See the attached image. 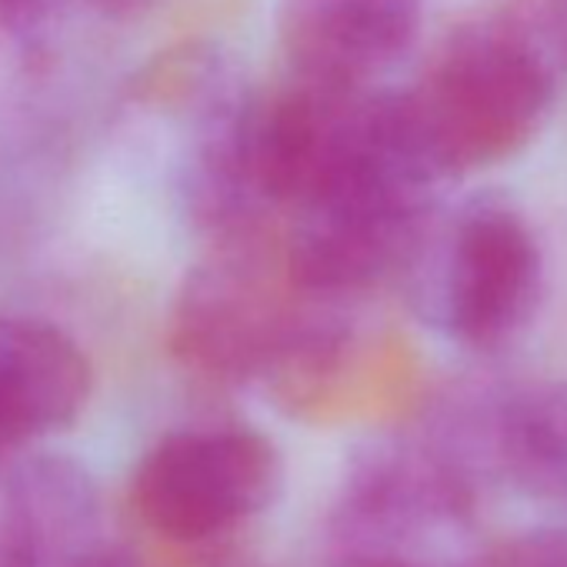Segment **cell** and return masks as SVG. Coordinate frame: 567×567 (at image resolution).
Returning a JSON list of instances; mask_svg holds the SVG:
<instances>
[{"mask_svg": "<svg viewBox=\"0 0 567 567\" xmlns=\"http://www.w3.org/2000/svg\"><path fill=\"white\" fill-rule=\"evenodd\" d=\"M550 64L530 31L494 18L457 31L401 94L398 114L431 181L517 154L550 111Z\"/></svg>", "mask_w": 567, "mask_h": 567, "instance_id": "6da1fadb", "label": "cell"}, {"mask_svg": "<svg viewBox=\"0 0 567 567\" xmlns=\"http://www.w3.org/2000/svg\"><path fill=\"white\" fill-rule=\"evenodd\" d=\"M318 305L291 277L280 234L214 240L174 295L167 351L194 381L264 384Z\"/></svg>", "mask_w": 567, "mask_h": 567, "instance_id": "7a4b0ae2", "label": "cell"}, {"mask_svg": "<svg viewBox=\"0 0 567 567\" xmlns=\"http://www.w3.org/2000/svg\"><path fill=\"white\" fill-rule=\"evenodd\" d=\"M427 321L471 351L507 344L534 315L540 250L504 204H474L444 230L431 220L401 274Z\"/></svg>", "mask_w": 567, "mask_h": 567, "instance_id": "3957f363", "label": "cell"}, {"mask_svg": "<svg viewBox=\"0 0 567 567\" xmlns=\"http://www.w3.org/2000/svg\"><path fill=\"white\" fill-rule=\"evenodd\" d=\"M471 487L431 447H381L351 474L328 527L324 567H471Z\"/></svg>", "mask_w": 567, "mask_h": 567, "instance_id": "277c9868", "label": "cell"}, {"mask_svg": "<svg viewBox=\"0 0 567 567\" xmlns=\"http://www.w3.org/2000/svg\"><path fill=\"white\" fill-rule=\"evenodd\" d=\"M270 437L244 424H204L161 437L131 474V511L174 547H214L257 520L280 494Z\"/></svg>", "mask_w": 567, "mask_h": 567, "instance_id": "5b68a950", "label": "cell"}, {"mask_svg": "<svg viewBox=\"0 0 567 567\" xmlns=\"http://www.w3.org/2000/svg\"><path fill=\"white\" fill-rule=\"evenodd\" d=\"M421 31V0H284L277 18L288 74L368 87Z\"/></svg>", "mask_w": 567, "mask_h": 567, "instance_id": "8992f818", "label": "cell"}, {"mask_svg": "<svg viewBox=\"0 0 567 567\" xmlns=\"http://www.w3.org/2000/svg\"><path fill=\"white\" fill-rule=\"evenodd\" d=\"M91 474L61 454L0 464V567H78L107 534Z\"/></svg>", "mask_w": 567, "mask_h": 567, "instance_id": "52a82bcc", "label": "cell"}, {"mask_svg": "<svg viewBox=\"0 0 567 567\" xmlns=\"http://www.w3.org/2000/svg\"><path fill=\"white\" fill-rule=\"evenodd\" d=\"M91 384V361L68 331L38 318H0V464L71 427Z\"/></svg>", "mask_w": 567, "mask_h": 567, "instance_id": "ba28073f", "label": "cell"}, {"mask_svg": "<svg viewBox=\"0 0 567 567\" xmlns=\"http://www.w3.org/2000/svg\"><path fill=\"white\" fill-rule=\"evenodd\" d=\"M497 447L520 481L567 487V391L507 401L497 414Z\"/></svg>", "mask_w": 567, "mask_h": 567, "instance_id": "9c48e42d", "label": "cell"}, {"mask_svg": "<svg viewBox=\"0 0 567 567\" xmlns=\"http://www.w3.org/2000/svg\"><path fill=\"white\" fill-rule=\"evenodd\" d=\"M471 567H567V530L530 527L517 530L471 560Z\"/></svg>", "mask_w": 567, "mask_h": 567, "instance_id": "30bf717a", "label": "cell"}, {"mask_svg": "<svg viewBox=\"0 0 567 567\" xmlns=\"http://www.w3.org/2000/svg\"><path fill=\"white\" fill-rule=\"evenodd\" d=\"M64 4L68 0H0V31L34 41L61 18Z\"/></svg>", "mask_w": 567, "mask_h": 567, "instance_id": "8fae6325", "label": "cell"}, {"mask_svg": "<svg viewBox=\"0 0 567 567\" xmlns=\"http://www.w3.org/2000/svg\"><path fill=\"white\" fill-rule=\"evenodd\" d=\"M78 567H147V564H144L131 547H124V544L104 537Z\"/></svg>", "mask_w": 567, "mask_h": 567, "instance_id": "7c38bea8", "label": "cell"}, {"mask_svg": "<svg viewBox=\"0 0 567 567\" xmlns=\"http://www.w3.org/2000/svg\"><path fill=\"white\" fill-rule=\"evenodd\" d=\"M87 4L107 21H134V18H144L154 8H161L164 0H87Z\"/></svg>", "mask_w": 567, "mask_h": 567, "instance_id": "4fadbf2b", "label": "cell"}, {"mask_svg": "<svg viewBox=\"0 0 567 567\" xmlns=\"http://www.w3.org/2000/svg\"><path fill=\"white\" fill-rule=\"evenodd\" d=\"M547 8V31L554 34V48L567 54V0H544Z\"/></svg>", "mask_w": 567, "mask_h": 567, "instance_id": "5bb4252c", "label": "cell"}]
</instances>
